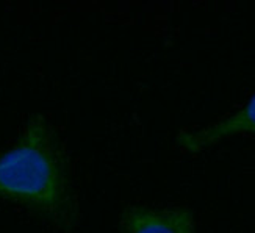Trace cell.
<instances>
[{
    "label": "cell",
    "instance_id": "obj_1",
    "mask_svg": "<svg viewBox=\"0 0 255 233\" xmlns=\"http://www.w3.org/2000/svg\"><path fill=\"white\" fill-rule=\"evenodd\" d=\"M0 201L25 208L55 230L71 233L79 226L71 157L46 116L31 115L16 141L0 150Z\"/></svg>",
    "mask_w": 255,
    "mask_h": 233
},
{
    "label": "cell",
    "instance_id": "obj_2",
    "mask_svg": "<svg viewBox=\"0 0 255 233\" xmlns=\"http://www.w3.org/2000/svg\"><path fill=\"white\" fill-rule=\"evenodd\" d=\"M243 133L255 135V93L235 113L224 116L204 128L180 131L175 142L186 152L199 153L215 147L216 144L230 136L243 135Z\"/></svg>",
    "mask_w": 255,
    "mask_h": 233
},
{
    "label": "cell",
    "instance_id": "obj_3",
    "mask_svg": "<svg viewBox=\"0 0 255 233\" xmlns=\"http://www.w3.org/2000/svg\"><path fill=\"white\" fill-rule=\"evenodd\" d=\"M121 233H196L193 210L128 205L119 219Z\"/></svg>",
    "mask_w": 255,
    "mask_h": 233
}]
</instances>
